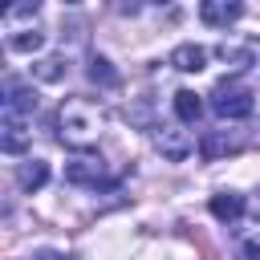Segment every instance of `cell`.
Here are the masks:
<instances>
[{"instance_id": "1", "label": "cell", "mask_w": 260, "mask_h": 260, "mask_svg": "<svg viewBox=\"0 0 260 260\" xmlns=\"http://www.w3.org/2000/svg\"><path fill=\"white\" fill-rule=\"evenodd\" d=\"M102 126H106V110L93 98H65L57 110V138L77 154H85L102 138Z\"/></svg>"}, {"instance_id": "2", "label": "cell", "mask_w": 260, "mask_h": 260, "mask_svg": "<svg viewBox=\"0 0 260 260\" xmlns=\"http://www.w3.org/2000/svg\"><path fill=\"white\" fill-rule=\"evenodd\" d=\"M211 110H215L219 118L236 122V118H248V114L256 110V102H252V89H244L240 81H219V85L211 89Z\"/></svg>"}, {"instance_id": "3", "label": "cell", "mask_w": 260, "mask_h": 260, "mask_svg": "<svg viewBox=\"0 0 260 260\" xmlns=\"http://www.w3.org/2000/svg\"><path fill=\"white\" fill-rule=\"evenodd\" d=\"M32 114H37V89L20 85V81H8L4 85V122L24 126V118H32Z\"/></svg>"}, {"instance_id": "4", "label": "cell", "mask_w": 260, "mask_h": 260, "mask_svg": "<svg viewBox=\"0 0 260 260\" xmlns=\"http://www.w3.org/2000/svg\"><path fill=\"white\" fill-rule=\"evenodd\" d=\"M65 179L69 183H77V187H102V183H110V175H106V162L98 158V154H73L69 162H65Z\"/></svg>"}, {"instance_id": "5", "label": "cell", "mask_w": 260, "mask_h": 260, "mask_svg": "<svg viewBox=\"0 0 260 260\" xmlns=\"http://www.w3.org/2000/svg\"><path fill=\"white\" fill-rule=\"evenodd\" d=\"M154 146H158V154L162 158H171V162H183L187 154H191V134L187 130H179V126H154Z\"/></svg>"}, {"instance_id": "6", "label": "cell", "mask_w": 260, "mask_h": 260, "mask_svg": "<svg viewBox=\"0 0 260 260\" xmlns=\"http://www.w3.org/2000/svg\"><path fill=\"white\" fill-rule=\"evenodd\" d=\"M240 150H244V134L240 130H207L203 142H199V154L207 162H215L223 154H240Z\"/></svg>"}, {"instance_id": "7", "label": "cell", "mask_w": 260, "mask_h": 260, "mask_svg": "<svg viewBox=\"0 0 260 260\" xmlns=\"http://www.w3.org/2000/svg\"><path fill=\"white\" fill-rule=\"evenodd\" d=\"M199 16H203V24H211V28H228L232 20L244 16V4H240V0H203V4H199Z\"/></svg>"}, {"instance_id": "8", "label": "cell", "mask_w": 260, "mask_h": 260, "mask_svg": "<svg viewBox=\"0 0 260 260\" xmlns=\"http://www.w3.org/2000/svg\"><path fill=\"white\" fill-rule=\"evenodd\" d=\"M171 65L179 69V73H199L203 65H207V49L203 45H175V53H171Z\"/></svg>"}, {"instance_id": "9", "label": "cell", "mask_w": 260, "mask_h": 260, "mask_svg": "<svg viewBox=\"0 0 260 260\" xmlns=\"http://www.w3.org/2000/svg\"><path fill=\"white\" fill-rule=\"evenodd\" d=\"M211 215H215L219 223H236V219L244 215V195H236V191L211 195Z\"/></svg>"}, {"instance_id": "10", "label": "cell", "mask_w": 260, "mask_h": 260, "mask_svg": "<svg viewBox=\"0 0 260 260\" xmlns=\"http://www.w3.org/2000/svg\"><path fill=\"white\" fill-rule=\"evenodd\" d=\"M45 179H49V162H41V158L20 162V171H16V183H20L24 191H41V187H45Z\"/></svg>"}, {"instance_id": "11", "label": "cell", "mask_w": 260, "mask_h": 260, "mask_svg": "<svg viewBox=\"0 0 260 260\" xmlns=\"http://www.w3.org/2000/svg\"><path fill=\"white\" fill-rule=\"evenodd\" d=\"M175 114H179V122L195 126V122H199V114H203L199 93H195V89H179V93H175Z\"/></svg>"}, {"instance_id": "12", "label": "cell", "mask_w": 260, "mask_h": 260, "mask_svg": "<svg viewBox=\"0 0 260 260\" xmlns=\"http://www.w3.org/2000/svg\"><path fill=\"white\" fill-rule=\"evenodd\" d=\"M45 45V32H37V28H24V32H12L8 37V49L12 53H37Z\"/></svg>"}, {"instance_id": "13", "label": "cell", "mask_w": 260, "mask_h": 260, "mask_svg": "<svg viewBox=\"0 0 260 260\" xmlns=\"http://www.w3.org/2000/svg\"><path fill=\"white\" fill-rule=\"evenodd\" d=\"M89 81L110 89V85H118V69H114L106 57H89Z\"/></svg>"}, {"instance_id": "14", "label": "cell", "mask_w": 260, "mask_h": 260, "mask_svg": "<svg viewBox=\"0 0 260 260\" xmlns=\"http://www.w3.org/2000/svg\"><path fill=\"white\" fill-rule=\"evenodd\" d=\"M24 142H28L24 126H16V122H4V138H0V146H4L8 154H20V150H24Z\"/></svg>"}, {"instance_id": "15", "label": "cell", "mask_w": 260, "mask_h": 260, "mask_svg": "<svg viewBox=\"0 0 260 260\" xmlns=\"http://www.w3.org/2000/svg\"><path fill=\"white\" fill-rule=\"evenodd\" d=\"M215 53H219L223 61H236V69H248V65H252V49H248V45H244V49H236V45H219Z\"/></svg>"}, {"instance_id": "16", "label": "cell", "mask_w": 260, "mask_h": 260, "mask_svg": "<svg viewBox=\"0 0 260 260\" xmlns=\"http://www.w3.org/2000/svg\"><path fill=\"white\" fill-rule=\"evenodd\" d=\"M32 69H37V77H45V81H57V77L65 73V69H61V57H49V61H37Z\"/></svg>"}, {"instance_id": "17", "label": "cell", "mask_w": 260, "mask_h": 260, "mask_svg": "<svg viewBox=\"0 0 260 260\" xmlns=\"http://www.w3.org/2000/svg\"><path fill=\"white\" fill-rule=\"evenodd\" d=\"M244 256L248 260H260V244H244Z\"/></svg>"}, {"instance_id": "18", "label": "cell", "mask_w": 260, "mask_h": 260, "mask_svg": "<svg viewBox=\"0 0 260 260\" xmlns=\"http://www.w3.org/2000/svg\"><path fill=\"white\" fill-rule=\"evenodd\" d=\"M32 260H65V256H61V252H37Z\"/></svg>"}]
</instances>
